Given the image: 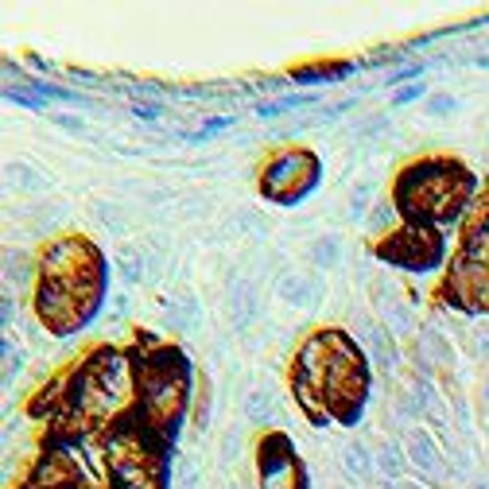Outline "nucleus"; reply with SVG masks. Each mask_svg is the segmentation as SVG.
I'll return each mask as SVG.
<instances>
[{
  "mask_svg": "<svg viewBox=\"0 0 489 489\" xmlns=\"http://www.w3.org/2000/svg\"><path fill=\"white\" fill-rule=\"evenodd\" d=\"M43 280H39V319L55 334L75 330L94 307L97 295V253L78 237L55 241L43 253Z\"/></svg>",
  "mask_w": 489,
  "mask_h": 489,
  "instance_id": "nucleus-1",
  "label": "nucleus"
},
{
  "mask_svg": "<svg viewBox=\"0 0 489 489\" xmlns=\"http://www.w3.org/2000/svg\"><path fill=\"white\" fill-rule=\"evenodd\" d=\"M470 195V179L458 167L431 164L424 171H408V179L400 183V203H408L412 214H420L427 222H443L458 214V206Z\"/></svg>",
  "mask_w": 489,
  "mask_h": 489,
  "instance_id": "nucleus-2",
  "label": "nucleus"
},
{
  "mask_svg": "<svg viewBox=\"0 0 489 489\" xmlns=\"http://www.w3.org/2000/svg\"><path fill=\"white\" fill-rule=\"evenodd\" d=\"M136 393H140V412L152 427H171L175 431V415L183 412L186 400V377H183V357L179 354H160L144 362L136 373Z\"/></svg>",
  "mask_w": 489,
  "mask_h": 489,
  "instance_id": "nucleus-3",
  "label": "nucleus"
},
{
  "mask_svg": "<svg viewBox=\"0 0 489 489\" xmlns=\"http://www.w3.org/2000/svg\"><path fill=\"white\" fill-rule=\"evenodd\" d=\"M311 179H314V160L311 155L307 152H284V155H276V160L268 164L261 186H264L268 198H276V203H295V198L311 186Z\"/></svg>",
  "mask_w": 489,
  "mask_h": 489,
  "instance_id": "nucleus-4",
  "label": "nucleus"
},
{
  "mask_svg": "<svg viewBox=\"0 0 489 489\" xmlns=\"http://www.w3.org/2000/svg\"><path fill=\"white\" fill-rule=\"evenodd\" d=\"M388 261H396V264H404L412 272H424L427 264H435V256H439V244L431 234H400L393 244H384L381 249Z\"/></svg>",
  "mask_w": 489,
  "mask_h": 489,
  "instance_id": "nucleus-5",
  "label": "nucleus"
},
{
  "mask_svg": "<svg viewBox=\"0 0 489 489\" xmlns=\"http://www.w3.org/2000/svg\"><path fill=\"white\" fill-rule=\"evenodd\" d=\"M408 463L420 470L424 478H431V482H443V474H447L439 447L424 435V431H412V435H408Z\"/></svg>",
  "mask_w": 489,
  "mask_h": 489,
  "instance_id": "nucleus-6",
  "label": "nucleus"
},
{
  "mask_svg": "<svg viewBox=\"0 0 489 489\" xmlns=\"http://www.w3.org/2000/svg\"><path fill=\"white\" fill-rule=\"evenodd\" d=\"M256 311H261V299H256V284L253 280H234L229 287V319H234V330H244Z\"/></svg>",
  "mask_w": 489,
  "mask_h": 489,
  "instance_id": "nucleus-7",
  "label": "nucleus"
},
{
  "mask_svg": "<svg viewBox=\"0 0 489 489\" xmlns=\"http://www.w3.org/2000/svg\"><path fill=\"white\" fill-rule=\"evenodd\" d=\"M373 295H377V307H381V319L388 323V330H393V334H412L415 330V319H412V311L400 304V299L393 295V287H384V284H377L373 287Z\"/></svg>",
  "mask_w": 489,
  "mask_h": 489,
  "instance_id": "nucleus-8",
  "label": "nucleus"
},
{
  "mask_svg": "<svg viewBox=\"0 0 489 489\" xmlns=\"http://www.w3.org/2000/svg\"><path fill=\"white\" fill-rule=\"evenodd\" d=\"M280 299L292 307H311L319 299V284L307 280V276H284L280 280Z\"/></svg>",
  "mask_w": 489,
  "mask_h": 489,
  "instance_id": "nucleus-9",
  "label": "nucleus"
},
{
  "mask_svg": "<svg viewBox=\"0 0 489 489\" xmlns=\"http://www.w3.org/2000/svg\"><path fill=\"white\" fill-rule=\"evenodd\" d=\"M244 415H249V424H272V415H276V404H272V396L264 388H253L249 400H244Z\"/></svg>",
  "mask_w": 489,
  "mask_h": 489,
  "instance_id": "nucleus-10",
  "label": "nucleus"
},
{
  "mask_svg": "<svg viewBox=\"0 0 489 489\" xmlns=\"http://www.w3.org/2000/svg\"><path fill=\"white\" fill-rule=\"evenodd\" d=\"M373 458H377L384 478H400V470H404V451H400V443H393V439H384Z\"/></svg>",
  "mask_w": 489,
  "mask_h": 489,
  "instance_id": "nucleus-11",
  "label": "nucleus"
},
{
  "mask_svg": "<svg viewBox=\"0 0 489 489\" xmlns=\"http://www.w3.org/2000/svg\"><path fill=\"white\" fill-rule=\"evenodd\" d=\"M338 261H342L338 237H319V241L311 244V264L314 268H338Z\"/></svg>",
  "mask_w": 489,
  "mask_h": 489,
  "instance_id": "nucleus-12",
  "label": "nucleus"
},
{
  "mask_svg": "<svg viewBox=\"0 0 489 489\" xmlns=\"http://www.w3.org/2000/svg\"><path fill=\"white\" fill-rule=\"evenodd\" d=\"M195 319H198V307H195L191 295L171 299V307H167V326H171V330H191Z\"/></svg>",
  "mask_w": 489,
  "mask_h": 489,
  "instance_id": "nucleus-13",
  "label": "nucleus"
},
{
  "mask_svg": "<svg viewBox=\"0 0 489 489\" xmlns=\"http://www.w3.org/2000/svg\"><path fill=\"white\" fill-rule=\"evenodd\" d=\"M342 458H346V470L354 474V478H369L373 463H377V458H373V454L362 447V443H350V447H346V454H342Z\"/></svg>",
  "mask_w": 489,
  "mask_h": 489,
  "instance_id": "nucleus-14",
  "label": "nucleus"
},
{
  "mask_svg": "<svg viewBox=\"0 0 489 489\" xmlns=\"http://www.w3.org/2000/svg\"><path fill=\"white\" fill-rule=\"evenodd\" d=\"M117 268L125 272V280H140V268H144L140 253H136V249H121V253H117Z\"/></svg>",
  "mask_w": 489,
  "mask_h": 489,
  "instance_id": "nucleus-15",
  "label": "nucleus"
},
{
  "mask_svg": "<svg viewBox=\"0 0 489 489\" xmlns=\"http://www.w3.org/2000/svg\"><path fill=\"white\" fill-rule=\"evenodd\" d=\"M171 485H175V489H198V485H203V474H198V466L186 463V466L179 470V478L171 482Z\"/></svg>",
  "mask_w": 489,
  "mask_h": 489,
  "instance_id": "nucleus-16",
  "label": "nucleus"
},
{
  "mask_svg": "<svg viewBox=\"0 0 489 489\" xmlns=\"http://www.w3.org/2000/svg\"><path fill=\"white\" fill-rule=\"evenodd\" d=\"M427 113H431V117H447V113H454V97H451V94L431 97V102H427Z\"/></svg>",
  "mask_w": 489,
  "mask_h": 489,
  "instance_id": "nucleus-17",
  "label": "nucleus"
},
{
  "mask_svg": "<svg viewBox=\"0 0 489 489\" xmlns=\"http://www.w3.org/2000/svg\"><path fill=\"white\" fill-rule=\"evenodd\" d=\"M97 218H102L105 225H113V229H117V234H121V214H117V206H109V203H102V206H97Z\"/></svg>",
  "mask_w": 489,
  "mask_h": 489,
  "instance_id": "nucleus-18",
  "label": "nucleus"
},
{
  "mask_svg": "<svg viewBox=\"0 0 489 489\" xmlns=\"http://www.w3.org/2000/svg\"><path fill=\"white\" fill-rule=\"evenodd\" d=\"M5 357H8V365H5V384H12V373H20V369H24V357H20V354H12L8 342H5Z\"/></svg>",
  "mask_w": 489,
  "mask_h": 489,
  "instance_id": "nucleus-19",
  "label": "nucleus"
},
{
  "mask_svg": "<svg viewBox=\"0 0 489 489\" xmlns=\"http://www.w3.org/2000/svg\"><path fill=\"white\" fill-rule=\"evenodd\" d=\"M393 218H396V210L388 206V203H381V206H377V214H373V229H384V225H393Z\"/></svg>",
  "mask_w": 489,
  "mask_h": 489,
  "instance_id": "nucleus-20",
  "label": "nucleus"
},
{
  "mask_svg": "<svg viewBox=\"0 0 489 489\" xmlns=\"http://www.w3.org/2000/svg\"><path fill=\"white\" fill-rule=\"evenodd\" d=\"M420 94H424V85L415 82V85H408V90H400V94L393 97V105H408V102H415V97H420Z\"/></svg>",
  "mask_w": 489,
  "mask_h": 489,
  "instance_id": "nucleus-21",
  "label": "nucleus"
},
{
  "mask_svg": "<svg viewBox=\"0 0 489 489\" xmlns=\"http://www.w3.org/2000/svg\"><path fill=\"white\" fill-rule=\"evenodd\" d=\"M234 451H237V435H234V431H225V435H222V463H229Z\"/></svg>",
  "mask_w": 489,
  "mask_h": 489,
  "instance_id": "nucleus-22",
  "label": "nucleus"
},
{
  "mask_svg": "<svg viewBox=\"0 0 489 489\" xmlns=\"http://www.w3.org/2000/svg\"><path fill=\"white\" fill-rule=\"evenodd\" d=\"M133 113H136V117H144V121H155V117H160V105H136Z\"/></svg>",
  "mask_w": 489,
  "mask_h": 489,
  "instance_id": "nucleus-23",
  "label": "nucleus"
},
{
  "mask_svg": "<svg viewBox=\"0 0 489 489\" xmlns=\"http://www.w3.org/2000/svg\"><path fill=\"white\" fill-rule=\"evenodd\" d=\"M474 489H489V485H485V482H478V485H474Z\"/></svg>",
  "mask_w": 489,
  "mask_h": 489,
  "instance_id": "nucleus-24",
  "label": "nucleus"
},
{
  "mask_svg": "<svg viewBox=\"0 0 489 489\" xmlns=\"http://www.w3.org/2000/svg\"><path fill=\"white\" fill-rule=\"evenodd\" d=\"M485 396H489V381H485Z\"/></svg>",
  "mask_w": 489,
  "mask_h": 489,
  "instance_id": "nucleus-25",
  "label": "nucleus"
}]
</instances>
